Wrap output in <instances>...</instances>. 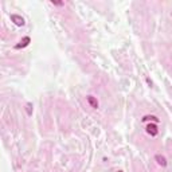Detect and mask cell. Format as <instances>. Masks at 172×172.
Segmentation results:
<instances>
[{
  "mask_svg": "<svg viewBox=\"0 0 172 172\" xmlns=\"http://www.w3.org/2000/svg\"><path fill=\"white\" fill-rule=\"evenodd\" d=\"M147 133L151 136H157V133H159V129H157V126H156V124H149V125H147Z\"/></svg>",
  "mask_w": 172,
  "mask_h": 172,
  "instance_id": "cell-1",
  "label": "cell"
},
{
  "mask_svg": "<svg viewBox=\"0 0 172 172\" xmlns=\"http://www.w3.org/2000/svg\"><path fill=\"white\" fill-rule=\"evenodd\" d=\"M118 172H123V171H118Z\"/></svg>",
  "mask_w": 172,
  "mask_h": 172,
  "instance_id": "cell-9",
  "label": "cell"
},
{
  "mask_svg": "<svg viewBox=\"0 0 172 172\" xmlns=\"http://www.w3.org/2000/svg\"><path fill=\"white\" fill-rule=\"evenodd\" d=\"M155 160L157 161V164H159V166H161V167H166V166H167V159L164 157V156L156 155V156H155Z\"/></svg>",
  "mask_w": 172,
  "mask_h": 172,
  "instance_id": "cell-4",
  "label": "cell"
},
{
  "mask_svg": "<svg viewBox=\"0 0 172 172\" xmlns=\"http://www.w3.org/2000/svg\"><path fill=\"white\" fill-rule=\"evenodd\" d=\"M26 110H27V114H28V116H31V114H32V105H31V104H27V105H26Z\"/></svg>",
  "mask_w": 172,
  "mask_h": 172,
  "instance_id": "cell-7",
  "label": "cell"
},
{
  "mask_svg": "<svg viewBox=\"0 0 172 172\" xmlns=\"http://www.w3.org/2000/svg\"><path fill=\"white\" fill-rule=\"evenodd\" d=\"M87 102H89V105L92 106L93 109H97V108H98V101L93 96H87Z\"/></svg>",
  "mask_w": 172,
  "mask_h": 172,
  "instance_id": "cell-5",
  "label": "cell"
},
{
  "mask_svg": "<svg viewBox=\"0 0 172 172\" xmlns=\"http://www.w3.org/2000/svg\"><path fill=\"white\" fill-rule=\"evenodd\" d=\"M142 121L145 123V121H153V123H157L159 121V118L156 116H144L142 117Z\"/></svg>",
  "mask_w": 172,
  "mask_h": 172,
  "instance_id": "cell-6",
  "label": "cell"
},
{
  "mask_svg": "<svg viewBox=\"0 0 172 172\" xmlns=\"http://www.w3.org/2000/svg\"><path fill=\"white\" fill-rule=\"evenodd\" d=\"M11 20H12L13 23L16 24V26H19V27H22V26H24V19L22 16H19V15H11Z\"/></svg>",
  "mask_w": 172,
  "mask_h": 172,
  "instance_id": "cell-2",
  "label": "cell"
},
{
  "mask_svg": "<svg viewBox=\"0 0 172 172\" xmlns=\"http://www.w3.org/2000/svg\"><path fill=\"white\" fill-rule=\"evenodd\" d=\"M30 42H31V38L30 37H24L23 39L19 42V44H16V46H15V49H24V47H27L28 44H30Z\"/></svg>",
  "mask_w": 172,
  "mask_h": 172,
  "instance_id": "cell-3",
  "label": "cell"
},
{
  "mask_svg": "<svg viewBox=\"0 0 172 172\" xmlns=\"http://www.w3.org/2000/svg\"><path fill=\"white\" fill-rule=\"evenodd\" d=\"M51 3L55 4V6H62V4H63V3H58V1H51Z\"/></svg>",
  "mask_w": 172,
  "mask_h": 172,
  "instance_id": "cell-8",
  "label": "cell"
}]
</instances>
